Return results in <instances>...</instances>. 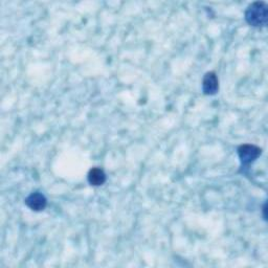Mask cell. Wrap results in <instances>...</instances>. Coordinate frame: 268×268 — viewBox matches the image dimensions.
Wrapping results in <instances>:
<instances>
[{
	"label": "cell",
	"instance_id": "6da1fadb",
	"mask_svg": "<svg viewBox=\"0 0 268 268\" xmlns=\"http://www.w3.org/2000/svg\"><path fill=\"white\" fill-rule=\"evenodd\" d=\"M268 10L263 2L251 4L245 12V20L251 26H264L267 22Z\"/></svg>",
	"mask_w": 268,
	"mask_h": 268
},
{
	"label": "cell",
	"instance_id": "7a4b0ae2",
	"mask_svg": "<svg viewBox=\"0 0 268 268\" xmlns=\"http://www.w3.org/2000/svg\"><path fill=\"white\" fill-rule=\"evenodd\" d=\"M260 154L261 149L255 145H242L238 148V155L243 166L254 163Z\"/></svg>",
	"mask_w": 268,
	"mask_h": 268
},
{
	"label": "cell",
	"instance_id": "3957f363",
	"mask_svg": "<svg viewBox=\"0 0 268 268\" xmlns=\"http://www.w3.org/2000/svg\"><path fill=\"white\" fill-rule=\"evenodd\" d=\"M202 89L204 94H207V96H213V94L217 93L219 90V81L215 72L211 71L206 73L203 78Z\"/></svg>",
	"mask_w": 268,
	"mask_h": 268
},
{
	"label": "cell",
	"instance_id": "277c9868",
	"mask_svg": "<svg viewBox=\"0 0 268 268\" xmlns=\"http://www.w3.org/2000/svg\"><path fill=\"white\" fill-rule=\"evenodd\" d=\"M25 204L33 211L40 212L43 211L46 208L47 200L45 196L40 193V192H34L31 193L26 199H25Z\"/></svg>",
	"mask_w": 268,
	"mask_h": 268
},
{
	"label": "cell",
	"instance_id": "5b68a950",
	"mask_svg": "<svg viewBox=\"0 0 268 268\" xmlns=\"http://www.w3.org/2000/svg\"><path fill=\"white\" fill-rule=\"evenodd\" d=\"M88 182L91 185L94 186H100L105 183L106 181V174L105 172L100 168H93L88 173Z\"/></svg>",
	"mask_w": 268,
	"mask_h": 268
}]
</instances>
